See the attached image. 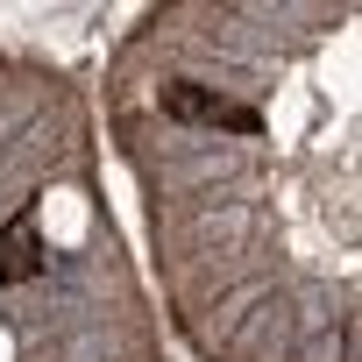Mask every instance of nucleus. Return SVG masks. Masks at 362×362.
<instances>
[{
    "label": "nucleus",
    "mask_w": 362,
    "mask_h": 362,
    "mask_svg": "<svg viewBox=\"0 0 362 362\" xmlns=\"http://www.w3.org/2000/svg\"><path fill=\"white\" fill-rule=\"evenodd\" d=\"M163 114H170V121L242 128V135H256V128H263V121H256V107H235V100H221V93H206V86H163Z\"/></svg>",
    "instance_id": "nucleus-1"
},
{
    "label": "nucleus",
    "mask_w": 362,
    "mask_h": 362,
    "mask_svg": "<svg viewBox=\"0 0 362 362\" xmlns=\"http://www.w3.org/2000/svg\"><path fill=\"white\" fill-rule=\"evenodd\" d=\"M36 270H43V256H36V214H22L8 235H0V284H22Z\"/></svg>",
    "instance_id": "nucleus-2"
}]
</instances>
